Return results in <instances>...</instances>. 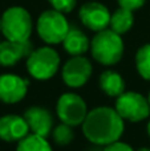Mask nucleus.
Here are the masks:
<instances>
[{
	"mask_svg": "<svg viewBox=\"0 0 150 151\" xmlns=\"http://www.w3.org/2000/svg\"><path fill=\"white\" fill-rule=\"evenodd\" d=\"M148 99H149V104H150V93H149V98Z\"/></svg>",
	"mask_w": 150,
	"mask_h": 151,
	"instance_id": "nucleus-26",
	"label": "nucleus"
},
{
	"mask_svg": "<svg viewBox=\"0 0 150 151\" xmlns=\"http://www.w3.org/2000/svg\"><path fill=\"white\" fill-rule=\"evenodd\" d=\"M63 47L71 56H84L90 49V41L81 29L71 27L63 41Z\"/></svg>",
	"mask_w": 150,
	"mask_h": 151,
	"instance_id": "nucleus-14",
	"label": "nucleus"
},
{
	"mask_svg": "<svg viewBox=\"0 0 150 151\" xmlns=\"http://www.w3.org/2000/svg\"><path fill=\"white\" fill-rule=\"evenodd\" d=\"M133 24H134V15H133V12L120 7L118 9H116L112 13L109 27L116 33L125 35L132 29Z\"/></svg>",
	"mask_w": 150,
	"mask_h": 151,
	"instance_id": "nucleus-16",
	"label": "nucleus"
},
{
	"mask_svg": "<svg viewBox=\"0 0 150 151\" xmlns=\"http://www.w3.org/2000/svg\"><path fill=\"white\" fill-rule=\"evenodd\" d=\"M52 138L53 142L58 146H66L69 145L74 138V131L73 127L66 123L61 122L60 125H57L52 131Z\"/></svg>",
	"mask_w": 150,
	"mask_h": 151,
	"instance_id": "nucleus-19",
	"label": "nucleus"
},
{
	"mask_svg": "<svg viewBox=\"0 0 150 151\" xmlns=\"http://www.w3.org/2000/svg\"><path fill=\"white\" fill-rule=\"evenodd\" d=\"M114 109L124 121L133 123L148 119L150 115L149 99L137 91H125L117 97Z\"/></svg>",
	"mask_w": 150,
	"mask_h": 151,
	"instance_id": "nucleus-6",
	"label": "nucleus"
},
{
	"mask_svg": "<svg viewBox=\"0 0 150 151\" xmlns=\"http://www.w3.org/2000/svg\"><path fill=\"white\" fill-rule=\"evenodd\" d=\"M33 44L31 41L15 42L5 41L0 42V66H13L24 57H28L33 52Z\"/></svg>",
	"mask_w": 150,
	"mask_h": 151,
	"instance_id": "nucleus-13",
	"label": "nucleus"
},
{
	"mask_svg": "<svg viewBox=\"0 0 150 151\" xmlns=\"http://www.w3.org/2000/svg\"><path fill=\"white\" fill-rule=\"evenodd\" d=\"M0 32H1V17H0Z\"/></svg>",
	"mask_w": 150,
	"mask_h": 151,
	"instance_id": "nucleus-25",
	"label": "nucleus"
},
{
	"mask_svg": "<svg viewBox=\"0 0 150 151\" xmlns=\"http://www.w3.org/2000/svg\"><path fill=\"white\" fill-rule=\"evenodd\" d=\"M124 49L121 35L108 28L97 32L90 40L92 57L104 66H113L118 64L124 56Z\"/></svg>",
	"mask_w": 150,
	"mask_h": 151,
	"instance_id": "nucleus-2",
	"label": "nucleus"
},
{
	"mask_svg": "<svg viewBox=\"0 0 150 151\" xmlns=\"http://www.w3.org/2000/svg\"><path fill=\"white\" fill-rule=\"evenodd\" d=\"M125 121L116 109L109 106H98L89 110L81 129L84 137L96 146H108L120 141L124 134Z\"/></svg>",
	"mask_w": 150,
	"mask_h": 151,
	"instance_id": "nucleus-1",
	"label": "nucleus"
},
{
	"mask_svg": "<svg viewBox=\"0 0 150 151\" xmlns=\"http://www.w3.org/2000/svg\"><path fill=\"white\" fill-rule=\"evenodd\" d=\"M29 81L17 74H0V102L13 105L24 99L28 91Z\"/></svg>",
	"mask_w": 150,
	"mask_h": 151,
	"instance_id": "nucleus-10",
	"label": "nucleus"
},
{
	"mask_svg": "<svg viewBox=\"0 0 150 151\" xmlns=\"http://www.w3.org/2000/svg\"><path fill=\"white\" fill-rule=\"evenodd\" d=\"M110 16L112 13L108 7L98 1L85 3L79 11V17L82 25L96 33L108 28L110 24Z\"/></svg>",
	"mask_w": 150,
	"mask_h": 151,
	"instance_id": "nucleus-9",
	"label": "nucleus"
},
{
	"mask_svg": "<svg viewBox=\"0 0 150 151\" xmlns=\"http://www.w3.org/2000/svg\"><path fill=\"white\" fill-rule=\"evenodd\" d=\"M145 1L146 0H118V4L121 8L134 12V11H138L140 8H142Z\"/></svg>",
	"mask_w": 150,
	"mask_h": 151,
	"instance_id": "nucleus-21",
	"label": "nucleus"
},
{
	"mask_svg": "<svg viewBox=\"0 0 150 151\" xmlns=\"http://www.w3.org/2000/svg\"><path fill=\"white\" fill-rule=\"evenodd\" d=\"M136 151H150V149H149V147H141V149H138Z\"/></svg>",
	"mask_w": 150,
	"mask_h": 151,
	"instance_id": "nucleus-24",
	"label": "nucleus"
},
{
	"mask_svg": "<svg viewBox=\"0 0 150 151\" xmlns=\"http://www.w3.org/2000/svg\"><path fill=\"white\" fill-rule=\"evenodd\" d=\"M146 133H148V135H149V138H150V119H149L148 125H146Z\"/></svg>",
	"mask_w": 150,
	"mask_h": 151,
	"instance_id": "nucleus-23",
	"label": "nucleus"
},
{
	"mask_svg": "<svg viewBox=\"0 0 150 151\" xmlns=\"http://www.w3.org/2000/svg\"><path fill=\"white\" fill-rule=\"evenodd\" d=\"M71 25L65 15L56 9L44 11L39 16L36 23V31L39 37L48 45H56L64 41Z\"/></svg>",
	"mask_w": 150,
	"mask_h": 151,
	"instance_id": "nucleus-4",
	"label": "nucleus"
},
{
	"mask_svg": "<svg viewBox=\"0 0 150 151\" xmlns=\"http://www.w3.org/2000/svg\"><path fill=\"white\" fill-rule=\"evenodd\" d=\"M98 83H100V89L102 90V93H105L109 97H116V98L122 93H125V89H126L122 76L114 70L102 72Z\"/></svg>",
	"mask_w": 150,
	"mask_h": 151,
	"instance_id": "nucleus-15",
	"label": "nucleus"
},
{
	"mask_svg": "<svg viewBox=\"0 0 150 151\" xmlns=\"http://www.w3.org/2000/svg\"><path fill=\"white\" fill-rule=\"evenodd\" d=\"M1 33L5 40L25 42L32 35V17L23 7H9L1 15Z\"/></svg>",
	"mask_w": 150,
	"mask_h": 151,
	"instance_id": "nucleus-3",
	"label": "nucleus"
},
{
	"mask_svg": "<svg viewBox=\"0 0 150 151\" xmlns=\"http://www.w3.org/2000/svg\"><path fill=\"white\" fill-rule=\"evenodd\" d=\"M16 151H53L52 146L47 138L36 135V134H28L25 138L17 142Z\"/></svg>",
	"mask_w": 150,
	"mask_h": 151,
	"instance_id": "nucleus-17",
	"label": "nucleus"
},
{
	"mask_svg": "<svg viewBox=\"0 0 150 151\" xmlns=\"http://www.w3.org/2000/svg\"><path fill=\"white\" fill-rule=\"evenodd\" d=\"M60 56L53 48L40 47L27 57V70L37 81L50 80L60 68Z\"/></svg>",
	"mask_w": 150,
	"mask_h": 151,
	"instance_id": "nucleus-5",
	"label": "nucleus"
},
{
	"mask_svg": "<svg viewBox=\"0 0 150 151\" xmlns=\"http://www.w3.org/2000/svg\"><path fill=\"white\" fill-rule=\"evenodd\" d=\"M136 69L138 74L150 81V44H145L136 53Z\"/></svg>",
	"mask_w": 150,
	"mask_h": 151,
	"instance_id": "nucleus-18",
	"label": "nucleus"
},
{
	"mask_svg": "<svg viewBox=\"0 0 150 151\" xmlns=\"http://www.w3.org/2000/svg\"><path fill=\"white\" fill-rule=\"evenodd\" d=\"M102 151H134V150L128 143H125V142L117 141V142H114V143H110V145H108V146H105Z\"/></svg>",
	"mask_w": 150,
	"mask_h": 151,
	"instance_id": "nucleus-22",
	"label": "nucleus"
},
{
	"mask_svg": "<svg viewBox=\"0 0 150 151\" xmlns=\"http://www.w3.org/2000/svg\"><path fill=\"white\" fill-rule=\"evenodd\" d=\"M93 73L92 63L84 56H72L61 68L64 83L72 89L84 86Z\"/></svg>",
	"mask_w": 150,
	"mask_h": 151,
	"instance_id": "nucleus-8",
	"label": "nucleus"
},
{
	"mask_svg": "<svg viewBox=\"0 0 150 151\" xmlns=\"http://www.w3.org/2000/svg\"><path fill=\"white\" fill-rule=\"evenodd\" d=\"M29 134V127L25 118L16 114L0 117V139L7 143L20 142Z\"/></svg>",
	"mask_w": 150,
	"mask_h": 151,
	"instance_id": "nucleus-12",
	"label": "nucleus"
},
{
	"mask_svg": "<svg viewBox=\"0 0 150 151\" xmlns=\"http://www.w3.org/2000/svg\"><path fill=\"white\" fill-rule=\"evenodd\" d=\"M88 113L87 102L76 93H64L58 97L56 104V114L63 123L72 126H81Z\"/></svg>",
	"mask_w": 150,
	"mask_h": 151,
	"instance_id": "nucleus-7",
	"label": "nucleus"
},
{
	"mask_svg": "<svg viewBox=\"0 0 150 151\" xmlns=\"http://www.w3.org/2000/svg\"><path fill=\"white\" fill-rule=\"evenodd\" d=\"M28 123L29 131L32 134L47 138L53 131V117L48 109L41 106H31L25 110L23 115Z\"/></svg>",
	"mask_w": 150,
	"mask_h": 151,
	"instance_id": "nucleus-11",
	"label": "nucleus"
},
{
	"mask_svg": "<svg viewBox=\"0 0 150 151\" xmlns=\"http://www.w3.org/2000/svg\"><path fill=\"white\" fill-rule=\"evenodd\" d=\"M53 9L61 13H69L76 7V0H48Z\"/></svg>",
	"mask_w": 150,
	"mask_h": 151,
	"instance_id": "nucleus-20",
	"label": "nucleus"
}]
</instances>
